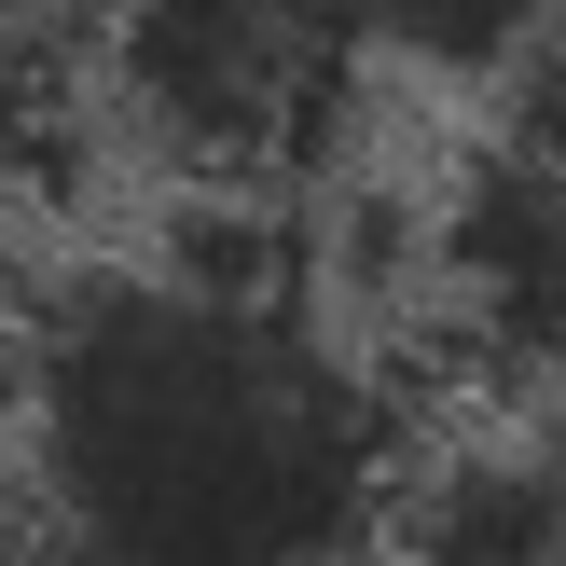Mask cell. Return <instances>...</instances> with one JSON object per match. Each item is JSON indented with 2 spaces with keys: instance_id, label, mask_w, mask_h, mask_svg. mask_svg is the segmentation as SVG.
I'll list each match as a JSON object with an SVG mask.
<instances>
[{
  "instance_id": "ba28073f",
  "label": "cell",
  "mask_w": 566,
  "mask_h": 566,
  "mask_svg": "<svg viewBox=\"0 0 566 566\" xmlns=\"http://www.w3.org/2000/svg\"><path fill=\"white\" fill-rule=\"evenodd\" d=\"M0 566H14V539H0Z\"/></svg>"
},
{
  "instance_id": "3957f363",
  "label": "cell",
  "mask_w": 566,
  "mask_h": 566,
  "mask_svg": "<svg viewBox=\"0 0 566 566\" xmlns=\"http://www.w3.org/2000/svg\"><path fill=\"white\" fill-rule=\"evenodd\" d=\"M429 291H442V332L497 387L566 401V166L553 153H512V138L470 153V180L429 221Z\"/></svg>"
},
{
  "instance_id": "8992f818",
  "label": "cell",
  "mask_w": 566,
  "mask_h": 566,
  "mask_svg": "<svg viewBox=\"0 0 566 566\" xmlns=\"http://www.w3.org/2000/svg\"><path fill=\"white\" fill-rule=\"evenodd\" d=\"M359 14H374V55H415L457 83H512L566 42V0H359Z\"/></svg>"
},
{
  "instance_id": "52a82bcc",
  "label": "cell",
  "mask_w": 566,
  "mask_h": 566,
  "mask_svg": "<svg viewBox=\"0 0 566 566\" xmlns=\"http://www.w3.org/2000/svg\"><path fill=\"white\" fill-rule=\"evenodd\" d=\"M0 387H14V346H0Z\"/></svg>"
},
{
  "instance_id": "7a4b0ae2",
  "label": "cell",
  "mask_w": 566,
  "mask_h": 566,
  "mask_svg": "<svg viewBox=\"0 0 566 566\" xmlns=\"http://www.w3.org/2000/svg\"><path fill=\"white\" fill-rule=\"evenodd\" d=\"M97 111L221 208L304 193L359 125L374 14L359 0H70Z\"/></svg>"
},
{
  "instance_id": "6da1fadb",
  "label": "cell",
  "mask_w": 566,
  "mask_h": 566,
  "mask_svg": "<svg viewBox=\"0 0 566 566\" xmlns=\"http://www.w3.org/2000/svg\"><path fill=\"white\" fill-rule=\"evenodd\" d=\"M401 470V387L332 332L276 208L83 263L14 332V497L55 566H359Z\"/></svg>"
},
{
  "instance_id": "277c9868",
  "label": "cell",
  "mask_w": 566,
  "mask_h": 566,
  "mask_svg": "<svg viewBox=\"0 0 566 566\" xmlns=\"http://www.w3.org/2000/svg\"><path fill=\"white\" fill-rule=\"evenodd\" d=\"M401 566H566V442L553 429H457L415 442L401 512H387Z\"/></svg>"
},
{
  "instance_id": "5b68a950",
  "label": "cell",
  "mask_w": 566,
  "mask_h": 566,
  "mask_svg": "<svg viewBox=\"0 0 566 566\" xmlns=\"http://www.w3.org/2000/svg\"><path fill=\"white\" fill-rule=\"evenodd\" d=\"M83 42L42 0H0V180H70L83 153Z\"/></svg>"
}]
</instances>
